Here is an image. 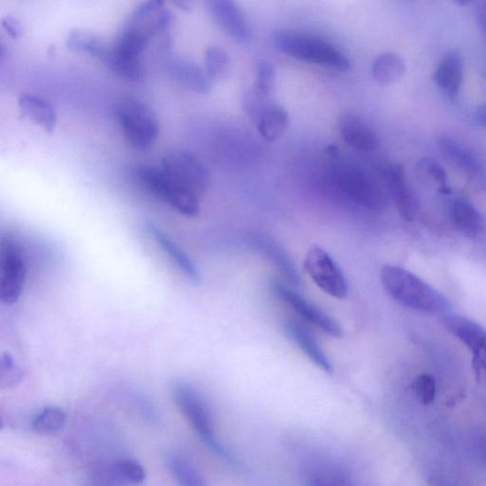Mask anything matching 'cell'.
Returning a JSON list of instances; mask_svg holds the SVG:
<instances>
[{"mask_svg": "<svg viewBox=\"0 0 486 486\" xmlns=\"http://www.w3.org/2000/svg\"><path fill=\"white\" fill-rule=\"evenodd\" d=\"M304 268L316 286L330 297L347 298L349 285L344 273L323 248L312 246L307 251Z\"/></svg>", "mask_w": 486, "mask_h": 486, "instance_id": "9c48e42d", "label": "cell"}, {"mask_svg": "<svg viewBox=\"0 0 486 486\" xmlns=\"http://www.w3.org/2000/svg\"><path fill=\"white\" fill-rule=\"evenodd\" d=\"M27 265L23 247L12 237L5 238L0 247V300L7 306L15 304L23 295Z\"/></svg>", "mask_w": 486, "mask_h": 486, "instance_id": "ba28073f", "label": "cell"}, {"mask_svg": "<svg viewBox=\"0 0 486 486\" xmlns=\"http://www.w3.org/2000/svg\"><path fill=\"white\" fill-rule=\"evenodd\" d=\"M406 64L402 57L395 53H384L378 55L372 63L373 79L383 86L394 84L404 76Z\"/></svg>", "mask_w": 486, "mask_h": 486, "instance_id": "484cf974", "label": "cell"}, {"mask_svg": "<svg viewBox=\"0 0 486 486\" xmlns=\"http://www.w3.org/2000/svg\"><path fill=\"white\" fill-rule=\"evenodd\" d=\"M18 110L42 130L53 134L57 125L58 116L54 105L45 98L29 93L21 94L17 99Z\"/></svg>", "mask_w": 486, "mask_h": 486, "instance_id": "e0dca14e", "label": "cell"}, {"mask_svg": "<svg viewBox=\"0 0 486 486\" xmlns=\"http://www.w3.org/2000/svg\"><path fill=\"white\" fill-rule=\"evenodd\" d=\"M462 77L463 59L456 51H451L443 55L433 76L440 90L450 97H455L458 94Z\"/></svg>", "mask_w": 486, "mask_h": 486, "instance_id": "ffe728a7", "label": "cell"}, {"mask_svg": "<svg viewBox=\"0 0 486 486\" xmlns=\"http://www.w3.org/2000/svg\"><path fill=\"white\" fill-rule=\"evenodd\" d=\"M478 23L486 36V2L480 3L476 8Z\"/></svg>", "mask_w": 486, "mask_h": 486, "instance_id": "74e56055", "label": "cell"}, {"mask_svg": "<svg viewBox=\"0 0 486 486\" xmlns=\"http://www.w3.org/2000/svg\"><path fill=\"white\" fill-rule=\"evenodd\" d=\"M166 68L169 74L184 87L200 94H207L213 90V81L194 62L182 57L167 60Z\"/></svg>", "mask_w": 486, "mask_h": 486, "instance_id": "2e32d148", "label": "cell"}, {"mask_svg": "<svg viewBox=\"0 0 486 486\" xmlns=\"http://www.w3.org/2000/svg\"><path fill=\"white\" fill-rule=\"evenodd\" d=\"M429 486H457L454 483L441 479L440 477H432L429 480Z\"/></svg>", "mask_w": 486, "mask_h": 486, "instance_id": "ab89813d", "label": "cell"}, {"mask_svg": "<svg viewBox=\"0 0 486 486\" xmlns=\"http://www.w3.org/2000/svg\"><path fill=\"white\" fill-rule=\"evenodd\" d=\"M103 471V480L115 486H137L143 484L146 479L144 467L134 460L116 461Z\"/></svg>", "mask_w": 486, "mask_h": 486, "instance_id": "cb8c5ba5", "label": "cell"}, {"mask_svg": "<svg viewBox=\"0 0 486 486\" xmlns=\"http://www.w3.org/2000/svg\"><path fill=\"white\" fill-rule=\"evenodd\" d=\"M67 47L74 53L87 55L100 59L109 47L95 34L84 30H74L67 37Z\"/></svg>", "mask_w": 486, "mask_h": 486, "instance_id": "83f0119b", "label": "cell"}, {"mask_svg": "<svg viewBox=\"0 0 486 486\" xmlns=\"http://www.w3.org/2000/svg\"><path fill=\"white\" fill-rule=\"evenodd\" d=\"M451 215L456 227L469 239L479 240L484 234V218L469 201L455 200L451 206Z\"/></svg>", "mask_w": 486, "mask_h": 486, "instance_id": "44dd1931", "label": "cell"}, {"mask_svg": "<svg viewBox=\"0 0 486 486\" xmlns=\"http://www.w3.org/2000/svg\"><path fill=\"white\" fill-rule=\"evenodd\" d=\"M477 123L486 129V103L480 105L475 113Z\"/></svg>", "mask_w": 486, "mask_h": 486, "instance_id": "f35d334b", "label": "cell"}, {"mask_svg": "<svg viewBox=\"0 0 486 486\" xmlns=\"http://www.w3.org/2000/svg\"><path fill=\"white\" fill-rule=\"evenodd\" d=\"M380 280L390 297L401 305L431 314H446L452 308L450 300L413 273L386 264Z\"/></svg>", "mask_w": 486, "mask_h": 486, "instance_id": "6da1fadb", "label": "cell"}, {"mask_svg": "<svg viewBox=\"0 0 486 486\" xmlns=\"http://www.w3.org/2000/svg\"><path fill=\"white\" fill-rule=\"evenodd\" d=\"M277 72L271 62L262 60L256 69V87L253 88L264 96L272 97L276 90Z\"/></svg>", "mask_w": 486, "mask_h": 486, "instance_id": "1f68e13d", "label": "cell"}, {"mask_svg": "<svg viewBox=\"0 0 486 486\" xmlns=\"http://www.w3.org/2000/svg\"><path fill=\"white\" fill-rule=\"evenodd\" d=\"M116 114L124 139L134 149L142 152L153 149L159 138L160 124L149 104L126 97L118 103Z\"/></svg>", "mask_w": 486, "mask_h": 486, "instance_id": "277c9868", "label": "cell"}, {"mask_svg": "<svg viewBox=\"0 0 486 486\" xmlns=\"http://www.w3.org/2000/svg\"><path fill=\"white\" fill-rule=\"evenodd\" d=\"M284 331L295 344H297L310 361L328 374L333 372L330 359L316 342L313 335L303 324L295 321L284 322Z\"/></svg>", "mask_w": 486, "mask_h": 486, "instance_id": "d6986e66", "label": "cell"}, {"mask_svg": "<svg viewBox=\"0 0 486 486\" xmlns=\"http://www.w3.org/2000/svg\"><path fill=\"white\" fill-rule=\"evenodd\" d=\"M204 62L205 71L213 82L223 80L230 73V56L220 46L208 47L204 54Z\"/></svg>", "mask_w": 486, "mask_h": 486, "instance_id": "f546056e", "label": "cell"}, {"mask_svg": "<svg viewBox=\"0 0 486 486\" xmlns=\"http://www.w3.org/2000/svg\"><path fill=\"white\" fill-rule=\"evenodd\" d=\"M205 5L217 25L232 40L241 45L250 44L253 39L251 26L244 13L235 2L208 0Z\"/></svg>", "mask_w": 486, "mask_h": 486, "instance_id": "4fadbf2b", "label": "cell"}, {"mask_svg": "<svg viewBox=\"0 0 486 486\" xmlns=\"http://www.w3.org/2000/svg\"><path fill=\"white\" fill-rule=\"evenodd\" d=\"M382 177L401 217L408 222L414 221L420 213V202L406 180L404 168L397 164H390L383 169Z\"/></svg>", "mask_w": 486, "mask_h": 486, "instance_id": "5bb4252c", "label": "cell"}, {"mask_svg": "<svg viewBox=\"0 0 486 486\" xmlns=\"http://www.w3.org/2000/svg\"><path fill=\"white\" fill-rule=\"evenodd\" d=\"M173 395L179 411L207 445L216 452L226 456L225 451L215 439L213 414L201 394L193 387L177 383L174 387Z\"/></svg>", "mask_w": 486, "mask_h": 486, "instance_id": "52a82bcc", "label": "cell"}, {"mask_svg": "<svg viewBox=\"0 0 486 486\" xmlns=\"http://www.w3.org/2000/svg\"><path fill=\"white\" fill-rule=\"evenodd\" d=\"M146 233L158 244V246L171 258L184 276L193 283L201 282V274L192 260L183 249L169 237L161 227L154 223L145 224Z\"/></svg>", "mask_w": 486, "mask_h": 486, "instance_id": "ac0fdd59", "label": "cell"}, {"mask_svg": "<svg viewBox=\"0 0 486 486\" xmlns=\"http://www.w3.org/2000/svg\"><path fill=\"white\" fill-rule=\"evenodd\" d=\"M175 5H177L180 9L188 11L190 8H192V3L189 2H177L174 3Z\"/></svg>", "mask_w": 486, "mask_h": 486, "instance_id": "b9f144b4", "label": "cell"}, {"mask_svg": "<svg viewBox=\"0 0 486 486\" xmlns=\"http://www.w3.org/2000/svg\"><path fill=\"white\" fill-rule=\"evenodd\" d=\"M166 464L169 472L180 486H207L204 478L183 456L169 454Z\"/></svg>", "mask_w": 486, "mask_h": 486, "instance_id": "f1b7e54d", "label": "cell"}, {"mask_svg": "<svg viewBox=\"0 0 486 486\" xmlns=\"http://www.w3.org/2000/svg\"><path fill=\"white\" fill-rule=\"evenodd\" d=\"M252 246L261 251L277 266L286 281L293 285L299 286L301 279L297 269H295L287 253L278 243L261 236H253L251 239Z\"/></svg>", "mask_w": 486, "mask_h": 486, "instance_id": "603a6c76", "label": "cell"}, {"mask_svg": "<svg viewBox=\"0 0 486 486\" xmlns=\"http://www.w3.org/2000/svg\"><path fill=\"white\" fill-rule=\"evenodd\" d=\"M174 15L169 10L164 3L159 0H152L138 5L132 13L128 24L124 26L147 41L153 42L156 38H162L166 45H171L169 31L174 23Z\"/></svg>", "mask_w": 486, "mask_h": 486, "instance_id": "30bf717a", "label": "cell"}, {"mask_svg": "<svg viewBox=\"0 0 486 486\" xmlns=\"http://www.w3.org/2000/svg\"><path fill=\"white\" fill-rule=\"evenodd\" d=\"M134 177L151 194L172 207L180 215L196 217L200 213V197L169 176L162 167L139 165Z\"/></svg>", "mask_w": 486, "mask_h": 486, "instance_id": "3957f363", "label": "cell"}, {"mask_svg": "<svg viewBox=\"0 0 486 486\" xmlns=\"http://www.w3.org/2000/svg\"><path fill=\"white\" fill-rule=\"evenodd\" d=\"M419 171L436 181L441 190H448V175L443 167L431 158H422L417 163Z\"/></svg>", "mask_w": 486, "mask_h": 486, "instance_id": "e575fe53", "label": "cell"}, {"mask_svg": "<svg viewBox=\"0 0 486 486\" xmlns=\"http://www.w3.org/2000/svg\"><path fill=\"white\" fill-rule=\"evenodd\" d=\"M273 40L278 51L292 58L340 72L352 68L351 60L342 51L321 38L280 32L273 35Z\"/></svg>", "mask_w": 486, "mask_h": 486, "instance_id": "7a4b0ae2", "label": "cell"}, {"mask_svg": "<svg viewBox=\"0 0 486 486\" xmlns=\"http://www.w3.org/2000/svg\"><path fill=\"white\" fill-rule=\"evenodd\" d=\"M308 486H331L324 480L314 478L309 481Z\"/></svg>", "mask_w": 486, "mask_h": 486, "instance_id": "60d3db41", "label": "cell"}, {"mask_svg": "<svg viewBox=\"0 0 486 486\" xmlns=\"http://www.w3.org/2000/svg\"><path fill=\"white\" fill-rule=\"evenodd\" d=\"M338 150L337 147L334 145L329 146L327 149V154H329L332 156L337 155Z\"/></svg>", "mask_w": 486, "mask_h": 486, "instance_id": "ee69618b", "label": "cell"}, {"mask_svg": "<svg viewBox=\"0 0 486 486\" xmlns=\"http://www.w3.org/2000/svg\"><path fill=\"white\" fill-rule=\"evenodd\" d=\"M161 163L164 172L199 197L207 192L211 182L209 169L195 153L173 147L164 154Z\"/></svg>", "mask_w": 486, "mask_h": 486, "instance_id": "8992f818", "label": "cell"}, {"mask_svg": "<svg viewBox=\"0 0 486 486\" xmlns=\"http://www.w3.org/2000/svg\"><path fill=\"white\" fill-rule=\"evenodd\" d=\"M271 288L277 298L313 327L335 338L344 336L343 329L340 323L320 308L306 301L298 293L292 291L288 286L277 280L272 282Z\"/></svg>", "mask_w": 486, "mask_h": 486, "instance_id": "8fae6325", "label": "cell"}, {"mask_svg": "<svg viewBox=\"0 0 486 486\" xmlns=\"http://www.w3.org/2000/svg\"><path fill=\"white\" fill-rule=\"evenodd\" d=\"M103 64L116 76L131 82H138L144 76L141 60L126 58L117 54L114 48L108 49L101 58Z\"/></svg>", "mask_w": 486, "mask_h": 486, "instance_id": "4316f807", "label": "cell"}, {"mask_svg": "<svg viewBox=\"0 0 486 486\" xmlns=\"http://www.w3.org/2000/svg\"><path fill=\"white\" fill-rule=\"evenodd\" d=\"M289 121L288 113L281 105L273 103L256 123L261 136L268 143H274L286 133Z\"/></svg>", "mask_w": 486, "mask_h": 486, "instance_id": "d4e9b609", "label": "cell"}, {"mask_svg": "<svg viewBox=\"0 0 486 486\" xmlns=\"http://www.w3.org/2000/svg\"><path fill=\"white\" fill-rule=\"evenodd\" d=\"M340 132L343 140L358 151H374L379 144L375 133L355 115H344L341 118Z\"/></svg>", "mask_w": 486, "mask_h": 486, "instance_id": "7402d4cb", "label": "cell"}, {"mask_svg": "<svg viewBox=\"0 0 486 486\" xmlns=\"http://www.w3.org/2000/svg\"><path fill=\"white\" fill-rule=\"evenodd\" d=\"M273 103L272 97L264 96L255 89L248 90L243 96V108L253 122H257L263 112Z\"/></svg>", "mask_w": 486, "mask_h": 486, "instance_id": "d6a6232c", "label": "cell"}, {"mask_svg": "<svg viewBox=\"0 0 486 486\" xmlns=\"http://www.w3.org/2000/svg\"><path fill=\"white\" fill-rule=\"evenodd\" d=\"M481 457L486 466V441H484L480 449Z\"/></svg>", "mask_w": 486, "mask_h": 486, "instance_id": "7bdbcfd3", "label": "cell"}, {"mask_svg": "<svg viewBox=\"0 0 486 486\" xmlns=\"http://www.w3.org/2000/svg\"><path fill=\"white\" fill-rule=\"evenodd\" d=\"M441 323L472 353L476 375H486V330L460 315L446 314Z\"/></svg>", "mask_w": 486, "mask_h": 486, "instance_id": "7c38bea8", "label": "cell"}, {"mask_svg": "<svg viewBox=\"0 0 486 486\" xmlns=\"http://www.w3.org/2000/svg\"><path fill=\"white\" fill-rule=\"evenodd\" d=\"M23 374L15 367L9 354L3 355L2 371H0V386L3 389L12 388L20 382Z\"/></svg>", "mask_w": 486, "mask_h": 486, "instance_id": "d590c367", "label": "cell"}, {"mask_svg": "<svg viewBox=\"0 0 486 486\" xmlns=\"http://www.w3.org/2000/svg\"><path fill=\"white\" fill-rule=\"evenodd\" d=\"M66 413L57 407H47L39 412L32 422V429L39 434H52L65 425Z\"/></svg>", "mask_w": 486, "mask_h": 486, "instance_id": "4dcf8cb0", "label": "cell"}, {"mask_svg": "<svg viewBox=\"0 0 486 486\" xmlns=\"http://www.w3.org/2000/svg\"><path fill=\"white\" fill-rule=\"evenodd\" d=\"M412 390L422 405H431L436 398L435 379L429 374L417 376L412 384Z\"/></svg>", "mask_w": 486, "mask_h": 486, "instance_id": "836d02e7", "label": "cell"}, {"mask_svg": "<svg viewBox=\"0 0 486 486\" xmlns=\"http://www.w3.org/2000/svg\"><path fill=\"white\" fill-rule=\"evenodd\" d=\"M341 192L358 205L372 211H382L389 205L386 187L368 174L353 166H342L334 174Z\"/></svg>", "mask_w": 486, "mask_h": 486, "instance_id": "5b68a950", "label": "cell"}, {"mask_svg": "<svg viewBox=\"0 0 486 486\" xmlns=\"http://www.w3.org/2000/svg\"><path fill=\"white\" fill-rule=\"evenodd\" d=\"M4 30L14 39L21 35V25L14 16L7 15L2 19Z\"/></svg>", "mask_w": 486, "mask_h": 486, "instance_id": "8d00e7d4", "label": "cell"}, {"mask_svg": "<svg viewBox=\"0 0 486 486\" xmlns=\"http://www.w3.org/2000/svg\"><path fill=\"white\" fill-rule=\"evenodd\" d=\"M438 149L442 158L464 176L471 180H478L483 176L481 161L467 144L445 136L439 139Z\"/></svg>", "mask_w": 486, "mask_h": 486, "instance_id": "9a60e30c", "label": "cell"}]
</instances>
